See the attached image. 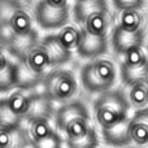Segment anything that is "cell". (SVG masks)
<instances>
[{
	"label": "cell",
	"mask_w": 148,
	"mask_h": 148,
	"mask_svg": "<svg viewBox=\"0 0 148 148\" xmlns=\"http://www.w3.org/2000/svg\"><path fill=\"white\" fill-rule=\"evenodd\" d=\"M142 1H143V3H144V1H147V0H142Z\"/></svg>",
	"instance_id": "20"
},
{
	"label": "cell",
	"mask_w": 148,
	"mask_h": 148,
	"mask_svg": "<svg viewBox=\"0 0 148 148\" xmlns=\"http://www.w3.org/2000/svg\"><path fill=\"white\" fill-rule=\"evenodd\" d=\"M0 148H30L23 125L0 123Z\"/></svg>",
	"instance_id": "15"
},
{
	"label": "cell",
	"mask_w": 148,
	"mask_h": 148,
	"mask_svg": "<svg viewBox=\"0 0 148 148\" xmlns=\"http://www.w3.org/2000/svg\"><path fill=\"white\" fill-rule=\"evenodd\" d=\"M20 83L17 56L0 40V94L5 95Z\"/></svg>",
	"instance_id": "12"
},
{
	"label": "cell",
	"mask_w": 148,
	"mask_h": 148,
	"mask_svg": "<svg viewBox=\"0 0 148 148\" xmlns=\"http://www.w3.org/2000/svg\"><path fill=\"white\" fill-rule=\"evenodd\" d=\"M52 35L57 44L70 55H74V52L78 53L83 42V33L73 18H70L66 23H64L60 29L52 33Z\"/></svg>",
	"instance_id": "13"
},
{
	"label": "cell",
	"mask_w": 148,
	"mask_h": 148,
	"mask_svg": "<svg viewBox=\"0 0 148 148\" xmlns=\"http://www.w3.org/2000/svg\"><path fill=\"white\" fill-rule=\"evenodd\" d=\"M52 112L36 113L23 123L30 148H62V140L55 127Z\"/></svg>",
	"instance_id": "9"
},
{
	"label": "cell",
	"mask_w": 148,
	"mask_h": 148,
	"mask_svg": "<svg viewBox=\"0 0 148 148\" xmlns=\"http://www.w3.org/2000/svg\"><path fill=\"white\" fill-rule=\"evenodd\" d=\"M39 86L18 83L0 97V123L23 125L36 113L52 110V104L38 90Z\"/></svg>",
	"instance_id": "6"
},
{
	"label": "cell",
	"mask_w": 148,
	"mask_h": 148,
	"mask_svg": "<svg viewBox=\"0 0 148 148\" xmlns=\"http://www.w3.org/2000/svg\"><path fill=\"white\" fill-rule=\"evenodd\" d=\"M73 59L55 40L53 35L29 43L17 55L20 83L39 86L44 78L57 68L64 66Z\"/></svg>",
	"instance_id": "2"
},
{
	"label": "cell",
	"mask_w": 148,
	"mask_h": 148,
	"mask_svg": "<svg viewBox=\"0 0 148 148\" xmlns=\"http://www.w3.org/2000/svg\"><path fill=\"white\" fill-rule=\"evenodd\" d=\"M130 144L146 148L148 147V108L135 110L129 121Z\"/></svg>",
	"instance_id": "14"
},
{
	"label": "cell",
	"mask_w": 148,
	"mask_h": 148,
	"mask_svg": "<svg viewBox=\"0 0 148 148\" xmlns=\"http://www.w3.org/2000/svg\"><path fill=\"white\" fill-rule=\"evenodd\" d=\"M10 1H27V0H10Z\"/></svg>",
	"instance_id": "18"
},
{
	"label": "cell",
	"mask_w": 148,
	"mask_h": 148,
	"mask_svg": "<svg viewBox=\"0 0 148 148\" xmlns=\"http://www.w3.org/2000/svg\"><path fill=\"white\" fill-rule=\"evenodd\" d=\"M53 122L62 148H96L97 133L87 107L79 100L57 107Z\"/></svg>",
	"instance_id": "5"
},
{
	"label": "cell",
	"mask_w": 148,
	"mask_h": 148,
	"mask_svg": "<svg viewBox=\"0 0 148 148\" xmlns=\"http://www.w3.org/2000/svg\"><path fill=\"white\" fill-rule=\"evenodd\" d=\"M42 94L51 103L59 107L75 101L79 91V82L73 70L61 66L51 72L42 81Z\"/></svg>",
	"instance_id": "8"
},
{
	"label": "cell",
	"mask_w": 148,
	"mask_h": 148,
	"mask_svg": "<svg viewBox=\"0 0 148 148\" xmlns=\"http://www.w3.org/2000/svg\"><path fill=\"white\" fill-rule=\"evenodd\" d=\"M118 74L120 66L116 59L103 53L90 59V61L82 66L79 81L87 92L100 95L114 88Z\"/></svg>",
	"instance_id": "7"
},
{
	"label": "cell",
	"mask_w": 148,
	"mask_h": 148,
	"mask_svg": "<svg viewBox=\"0 0 148 148\" xmlns=\"http://www.w3.org/2000/svg\"><path fill=\"white\" fill-rule=\"evenodd\" d=\"M118 56L121 57L120 75L126 86L148 79V51L144 49L143 43L126 47Z\"/></svg>",
	"instance_id": "11"
},
{
	"label": "cell",
	"mask_w": 148,
	"mask_h": 148,
	"mask_svg": "<svg viewBox=\"0 0 148 148\" xmlns=\"http://www.w3.org/2000/svg\"><path fill=\"white\" fill-rule=\"evenodd\" d=\"M38 30L33 5L27 1L0 0V40L16 56L38 39Z\"/></svg>",
	"instance_id": "4"
},
{
	"label": "cell",
	"mask_w": 148,
	"mask_h": 148,
	"mask_svg": "<svg viewBox=\"0 0 148 148\" xmlns=\"http://www.w3.org/2000/svg\"><path fill=\"white\" fill-rule=\"evenodd\" d=\"M112 3L118 10L129 9V8H140L143 5L142 0H112Z\"/></svg>",
	"instance_id": "17"
},
{
	"label": "cell",
	"mask_w": 148,
	"mask_h": 148,
	"mask_svg": "<svg viewBox=\"0 0 148 148\" xmlns=\"http://www.w3.org/2000/svg\"><path fill=\"white\" fill-rule=\"evenodd\" d=\"M39 30L56 31L72 18V0H36L33 5Z\"/></svg>",
	"instance_id": "10"
},
{
	"label": "cell",
	"mask_w": 148,
	"mask_h": 148,
	"mask_svg": "<svg viewBox=\"0 0 148 148\" xmlns=\"http://www.w3.org/2000/svg\"><path fill=\"white\" fill-rule=\"evenodd\" d=\"M94 120L99 126L104 142L112 147L130 144L129 121L130 105L121 90H109L96 97L92 105Z\"/></svg>",
	"instance_id": "3"
},
{
	"label": "cell",
	"mask_w": 148,
	"mask_h": 148,
	"mask_svg": "<svg viewBox=\"0 0 148 148\" xmlns=\"http://www.w3.org/2000/svg\"><path fill=\"white\" fill-rule=\"evenodd\" d=\"M77 1H83V0H74V3H77Z\"/></svg>",
	"instance_id": "19"
},
{
	"label": "cell",
	"mask_w": 148,
	"mask_h": 148,
	"mask_svg": "<svg viewBox=\"0 0 148 148\" xmlns=\"http://www.w3.org/2000/svg\"><path fill=\"white\" fill-rule=\"evenodd\" d=\"M73 20L83 33L78 53L84 59L107 53L114 29V17L107 0H83L73 4Z\"/></svg>",
	"instance_id": "1"
},
{
	"label": "cell",
	"mask_w": 148,
	"mask_h": 148,
	"mask_svg": "<svg viewBox=\"0 0 148 148\" xmlns=\"http://www.w3.org/2000/svg\"><path fill=\"white\" fill-rule=\"evenodd\" d=\"M147 51H148V47H147Z\"/></svg>",
	"instance_id": "21"
},
{
	"label": "cell",
	"mask_w": 148,
	"mask_h": 148,
	"mask_svg": "<svg viewBox=\"0 0 148 148\" xmlns=\"http://www.w3.org/2000/svg\"><path fill=\"white\" fill-rule=\"evenodd\" d=\"M127 92H125V96L130 108L135 110H140L147 108L148 105V79L144 81L134 82L127 84Z\"/></svg>",
	"instance_id": "16"
}]
</instances>
